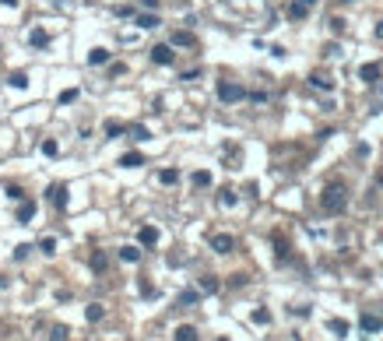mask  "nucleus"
I'll return each instance as SVG.
<instances>
[{"mask_svg": "<svg viewBox=\"0 0 383 341\" xmlns=\"http://www.w3.org/2000/svg\"><path fill=\"white\" fill-rule=\"evenodd\" d=\"M380 186H383V176H380Z\"/></svg>", "mask_w": 383, "mask_h": 341, "instance_id": "nucleus-44", "label": "nucleus"}, {"mask_svg": "<svg viewBox=\"0 0 383 341\" xmlns=\"http://www.w3.org/2000/svg\"><path fill=\"white\" fill-rule=\"evenodd\" d=\"M359 78H362L366 85L380 81V63H362V67H359Z\"/></svg>", "mask_w": 383, "mask_h": 341, "instance_id": "nucleus-9", "label": "nucleus"}, {"mask_svg": "<svg viewBox=\"0 0 383 341\" xmlns=\"http://www.w3.org/2000/svg\"><path fill=\"white\" fill-rule=\"evenodd\" d=\"M211 250H215V253H232V250H236V239L228 236V232H215V236H211Z\"/></svg>", "mask_w": 383, "mask_h": 341, "instance_id": "nucleus-3", "label": "nucleus"}, {"mask_svg": "<svg viewBox=\"0 0 383 341\" xmlns=\"http://www.w3.org/2000/svg\"><path fill=\"white\" fill-rule=\"evenodd\" d=\"M116 14H120V18H134V7H127V4H123V7H116Z\"/></svg>", "mask_w": 383, "mask_h": 341, "instance_id": "nucleus-38", "label": "nucleus"}, {"mask_svg": "<svg viewBox=\"0 0 383 341\" xmlns=\"http://www.w3.org/2000/svg\"><path fill=\"white\" fill-rule=\"evenodd\" d=\"M236 201H239V197H236V190H221V197H218V204H221V208H236Z\"/></svg>", "mask_w": 383, "mask_h": 341, "instance_id": "nucleus-26", "label": "nucleus"}, {"mask_svg": "<svg viewBox=\"0 0 383 341\" xmlns=\"http://www.w3.org/2000/svg\"><path fill=\"white\" fill-rule=\"evenodd\" d=\"M74 99H78V88H67V92H60V102H63V106H70Z\"/></svg>", "mask_w": 383, "mask_h": 341, "instance_id": "nucleus-33", "label": "nucleus"}, {"mask_svg": "<svg viewBox=\"0 0 383 341\" xmlns=\"http://www.w3.org/2000/svg\"><path fill=\"white\" fill-rule=\"evenodd\" d=\"M32 215H35V204H32V201H21V204H18V222L25 225V222H32Z\"/></svg>", "mask_w": 383, "mask_h": 341, "instance_id": "nucleus-17", "label": "nucleus"}, {"mask_svg": "<svg viewBox=\"0 0 383 341\" xmlns=\"http://www.w3.org/2000/svg\"><path fill=\"white\" fill-rule=\"evenodd\" d=\"M39 250H43L46 257H53V253H56V239H53V236H43V239H39Z\"/></svg>", "mask_w": 383, "mask_h": 341, "instance_id": "nucleus-24", "label": "nucleus"}, {"mask_svg": "<svg viewBox=\"0 0 383 341\" xmlns=\"http://www.w3.org/2000/svg\"><path fill=\"white\" fill-rule=\"evenodd\" d=\"M194 186H211V172H208V169H197V172H194Z\"/></svg>", "mask_w": 383, "mask_h": 341, "instance_id": "nucleus-27", "label": "nucleus"}, {"mask_svg": "<svg viewBox=\"0 0 383 341\" xmlns=\"http://www.w3.org/2000/svg\"><path fill=\"white\" fill-rule=\"evenodd\" d=\"M46 194H50V204H53V208H67V186H63V183H53Z\"/></svg>", "mask_w": 383, "mask_h": 341, "instance_id": "nucleus-5", "label": "nucleus"}, {"mask_svg": "<svg viewBox=\"0 0 383 341\" xmlns=\"http://www.w3.org/2000/svg\"><path fill=\"white\" fill-rule=\"evenodd\" d=\"M7 85H11V88H28V74H25V70H14L11 78H7Z\"/></svg>", "mask_w": 383, "mask_h": 341, "instance_id": "nucleus-22", "label": "nucleus"}, {"mask_svg": "<svg viewBox=\"0 0 383 341\" xmlns=\"http://www.w3.org/2000/svg\"><path fill=\"white\" fill-rule=\"evenodd\" d=\"M141 4H144V7H151V11H155V7H159V0H141Z\"/></svg>", "mask_w": 383, "mask_h": 341, "instance_id": "nucleus-39", "label": "nucleus"}, {"mask_svg": "<svg viewBox=\"0 0 383 341\" xmlns=\"http://www.w3.org/2000/svg\"><path fill=\"white\" fill-rule=\"evenodd\" d=\"M218 99L221 102H239V99H246V88L236 85V81H218Z\"/></svg>", "mask_w": 383, "mask_h": 341, "instance_id": "nucleus-2", "label": "nucleus"}, {"mask_svg": "<svg viewBox=\"0 0 383 341\" xmlns=\"http://www.w3.org/2000/svg\"><path fill=\"white\" fill-rule=\"evenodd\" d=\"M7 197H11V201H25V194H21V186H18V183L7 186Z\"/></svg>", "mask_w": 383, "mask_h": 341, "instance_id": "nucleus-32", "label": "nucleus"}, {"mask_svg": "<svg viewBox=\"0 0 383 341\" xmlns=\"http://www.w3.org/2000/svg\"><path fill=\"white\" fill-rule=\"evenodd\" d=\"M172 338H176V341H197V327H194V324H179V327L172 331Z\"/></svg>", "mask_w": 383, "mask_h": 341, "instance_id": "nucleus-12", "label": "nucleus"}, {"mask_svg": "<svg viewBox=\"0 0 383 341\" xmlns=\"http://www.w3.org/2000/svg\"><path fill=\"white\" fill-rule=\"evenodd\" d=\"M120 134H127L123 123H116V120H109V123H106V137H120Z\"/></svg>", "mask_w": 383, "mask_h": 341, "instance_id": "nucleus-25", "label": "nucleus"}, {"mask_svg": "<svg viewBox=\"0 0 383 341\" xmlns=\"http://www.w3.org/2000/svg\"><path fill=\"white\" fill-rule=\"evenodd\" d=\"M197 299H201V292H194V288H186V292L179 295V302H183V306H194Z\"/></svg>", "mask_w": 383, "mask_h": 341, "instance_id": "nucleus-29", "label": "nucleus"}, {"mask_svg": "<svg viewBox=\"0 0 383 341\" xmlns=\"http://www.w3.org/2000/svg\"><path fill=\"white\" fill-rule=\"evenodd\" d=\"M253 324H271V313L267 310H253Z\"/></svg>", "mask_w": 383, "mask_h": 341, "instance_id": "nucleus-34", "label": "nucleus"}, {"mask_svg": "<svg viewBox=\"0 0 383 341\" xmlns=\"http://www.w3.org/2000/svg\"><path fill=\"white\" fill-rule=\"evenodd\" d=\"M151 60H155L159 67H169V63L176 60V53H172V43H162V46H155V50H151Z\"/></svg>", "mask_w": 383, "mask_h": 341, "instance_id": "nucleus-4", "label": "nucleus"}, {"mask_svg": "<svg viewBox=\"0 0 383 341\" xmlns=\"http://www.w3.org/2000/svg\"><path fill=\"white\" fill-rule=\"evenodd\" d=\"M120 260L137 264V260H141V246H120Z\"/></svg>", "mask_w": 383, "mask_h": 341, "instance_id": "nucleus-18", "label": "nucleus"}, {"mask_svg": "<svg viewBox=\"0 0 383 341\" xmlns=\"http://www.w3.org/2000/svg\"><path fill=\"white\" fill-rule=\"evenodd\" d=\"M67 334H70V331H67V327L60 324V327H53V334H50V341H67Z\"/></svg>", "mask_w": 383, "mask_h": 341, "instance_id": "nucleus-31", "label": "nucleus"}, {"mask_svg": "<svg viewBox=\"0 0 383 341\" xmlns=\"http://www.w3.org/2000/svg\"><path fill=\"white\" fill-rule=\"evenodd\" d=\"M310 85H313V88H320V92H330V88H334V81H330V78H324V74H313Z\"/></svg>", "mask_w": 383, "mask_h": 341, "instance_id": "nucleus-23", "label": "nucleus"}, {"mask_svg": "<svg viewBox=\"0 0 383 341\" xmlns=\"http://www.w3.org/2000/svg\"><path fill=\"white\" fill-rule=\"evenodd\" d=\"M106 317V306H99V302H92V306H85V320L88 324H99Z\"/></svg>", "mask_w": 383, "mask_h": 341, "instance_id": "nucleus-16", "label": "nucleus"}, {"mask_svg": "<svg viewBox=\"0 0 383 341\" xmlns=\"http://www.w3.org/2000/svg\"><path fill=\"white\" fill-rule=\"evenodd\" d=\"M344 208H348V190H344L341 183H330L327 190L320 194V211L324 215H341Z\"/></svg>", "mask_w": 383, "mask_h": 341, "instance_id": "nucleus-1", "label": "nucleus"}, {"mask_svg": "<svg viewBox=\"0 0 383 341\" xmlns=\"http://www.w3.org/2000/svg\"><path fill=\"white\" fill-rule=\"evenodd\" d=\"M359 324H362V331H366V334H380V331H383V320H380V317H373V313H362V320H359Z\"/></svg>", "mask_w": 383, "mask_h": 341, "instance_id": "nucleus-8", "label": "nucleus"}, {"mask_svg": "<svg viewBox=\"0 0 383 341\" xmlns=\"http://www.w3.org/2000/svg\"><path fill=\"white\" fill-rule=\"evenodd\" d=\"M159 183L176 186V183H179V169H162V172H159Z\"/></svg>", "mask_w": 383, "mask_h": 341, "instance_id": "nucleus-21", "label": "nucleus"}, {"mask_svg": "<svg viewBox=\"0 0 383 341\" xmlns=\"http://www.w3.org/2000/svg\"><path fill=\"white\" fill-rule=\"evenodd\" d=\"M327 327H330L337 338H344V334H348V324H344V320H327Z\"/></svg>", "mask_w": 383, "mask_h": 341, "instance_id": "nucleus-28", "label": "nucleus"}, {"mask_svg": "<svg viewBox=\"0 0 383 341\" xmlns=\"http://www.w3.org/2000/svg\"><path fill=\"white\" fill-rule=\"evenodd\" d=\"M376 39H383V21H380V25H376Z\"/></svg>", "mask_w": 383, "mask_h": 341, "instance_id": "nucleus-40", "label": "nucleus"}, {"mask_svg": "<svg viewBox=\"0 0 383 341\" xmlns=\"http://www.w3.org/2000/svg\"><path fill=\"white\" fill-rule=\"evenodd\" d=\"M341 4H352V0H341Z\"/></svg>", "mask_w": 383, "mask_h": 341, "instance_id": "nucleus-43", "label": "nucleus"}, {"mask_svg": "<svg viewBox=\"0 0 383 341\" xmlns=\"http://www.w3.org/2000/svg\"><path fill=\"white\" fill-rule=\"evenodd\" d=\"M88 264H92V271H95V275H102V271L109 268V253H106V250H95Z\"/></svg>", "mask_w": 383, "mask_h": 341, "instance_id": "nucleus-11", "label": "nucleus"}, {"mask_svg": "<svg viewBox=\"0 0 383 341\" xmlns=\"http://www.w3.org/2000/svg\"><path fill=\"white\" fill-rule=\"evenodd\" d=\"M130 134H134V141H144V137H148V130H144V127H130Z\"/></svg>", "mask_w": 383, "mask_h": 341, "instance_id": "nucleus-37", "label": "nucleus"}, {"mask_svg": "<svg viewBox=\"0 0 383 341\" xmlns=\"http://www.w3.org/2000/svg\"><path fill=\"white\" fill-rule=\"evenodd\" d=\"M120 166L123 169H137V166H144V155H141V151H127V155L120 159Z\"/></svg>", "mask_w": 383, "mask_h": 341, "instance_id": "nucleus-15", "label": "nucleus"}, {"mask_svg": "<svg viewBox=\"0 0 383 341\" xmlns=\"http://www.w3.org/2000/svg\"><path fill=\"white\" fill-rule=\"evenodd\" d=\"M28 250H32L28 243H21V246H14V260H25V257H28Z\"/></svg>", "mask_w": 383, "mask_h": 341, "instance_id": "nucleus-36", "label": "nucleus"}, {"mask_svg": "<svg viewBox=\"0 0 383 341\" xmlns=\"http://www.w3.org/2000/svg\"><path fill=\"white\" fill-rule=\"evenodd\" d=\"M169 43H172V46H183V50H194V46H197V35H194V32H172Z\"/></svg>", "mask_w": 383, "mask_h": 341, "instance_id": "nucleus-7", "label": "nucleus"}, {"mask_svg": "<svg viewBox=\"0 0 383 341\" xmlns=\"http://www.w3.org/2000/svg\"><path fill=\"white\" fill-rule=\"evenodd\" d=\"M88 63H92V67H102V63H109V50H106V46H95V50L88 53Z\"/></svg>", "mask_w": 383, "mask_h": 341, "instance_id": "nucleus-13", "label": "nucleus"}, {"mask_svg": "<svg viewBox=\"0 0 383 341\" xmlns=\"http://www.w3.org/2000/svg\"><path fill=\"white\" fill-rule=\"evenodd\" d=\"M330 32L341 35V32H344V18H330Z\"/></svg>", "mask_w": 383, "mask_h": 341, "instance_id": "nucleus-35", "label": "nucleus"}, {"mask_svg": "<svg viewBox=\"0 0 383 341\" xmlns=\"http://www.w3.org/2000/svg\"><path fill=\"white\" fill-rule=\"evenodd\" d=\"M28 43H32L35 50H46V46H50V32H43V28H32V32H28Z\"/></svg>", "mask_w": 383, "mask_h": 341, "instance_id": "nucleus-10", "label": "nucleus"}, {"mask_svg": "<svg viewBox=\"0 0 383 341\" xmlns=\"http://www.w3.org/2000/svg\"><path fill=\"white\" fill-rule=\"evenodd\" d=\"M0 4H7V7H18V0H0Z\"/></svg>", "mask_w": 383, "mask_h": 341, "instance_id": "nucleus-41", "label": "nucleus"}, {"mask_svg": "<svg viewBox=\"0 0 383 341\" xmlns=\"http://www.w3.org/2000/svg\"><path fill=\"white\" fill-rule=\"evenodd\" d=\"M137 25H141V28H159L162 21H159L155 11H148V14H137Z\"/></svg>", "mask_w": 383, "mask_h": 341, "instance_id": "nucleus-20", "label": "nucleus"}, {"mask_svg": "<svg viewBox=\"0 0 383 341\" xmlns=\"http://www.w3.org/2000/svg\"><path fill=\"white\" fill-rule=\"evenodd\" d=\"M302 4H306V7H313V4H317V0H302Z\"/></svg>", "mask_w": 383, "mask_h": 341, "instance_id": "nucleus-42", "label": "nucleus"}, {"mask_svg": "<svg viewBox=\"0 0 383 341\" xmlns=\"http://www.w3.org/2000/svg\"><path fill=\"white\" fill-rule=\"evenodd\" d=\"M137 243L141 246H155L159 243V229H155V225H141V229H137Z\"/></svg>", "mask_w": 383, "mask_h": 341, "instance_id": "nucleus-6", "label": "nucleus"}, {"mask_svg": "<svg viewBox=\"0 0 383 341\" xmlns=\"http://www.w3.org/2000/svg\"><path fill=\"white\" fill-rule=\"evenodd\" d=\"M56 151H60L56 141H43V155H46V159H56Z\"/></svg>", "mask_w": 383, "mask_h": 341, "instance_id": "nucleus-30", "label": "nucleus"}, {"mask_svg": "<svg viewBox=\"0 0 383 341\" xmlns=\"http://www.w3.org/2000/svg\"><path fill=\"white\" fill-rule=\"evenodd\" d=\"M218 288H221V285H218L215 275H204V278H201V292H204V295H215Z\"/></svg>", "mask_w": 383, "mask_h": 341, "instance_id": "nucleus-19", "label": "nucleus"}, {"mask_svg": "<svg viewBox=\"0 0 383 341\" xmlns=\"http://www.w3.org/2000/svg\"><path fill=\"white\" fill-rule=\"evenodd\" d=\"M306 14H310V7H306L302 0H292V4H288V18H292V21H302Z\"/></svg>", "mask_w": 383, "mask_h": 341, "instance_id": "nucleus-14", "label": "nucleus"}]
</instances>
